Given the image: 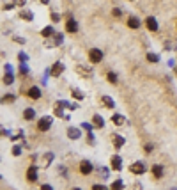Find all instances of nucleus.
I'll list each match as a JSON object with an SVG mask.
<instances>
[{"instance_id":"5","label":"nucleus","mask_w":177,"mask_h":190,"mask_svg":"<svg viewBox=\"0 0 177 190\" xmlns=\"http://www.w3.org/2000/svg\"><path fill=\"white\" fill-rule=\"evenodd\" d=\"M80 172H81V174H90V172H92V164H90L89 160H83V162L80 164Z\"/></svg>"},{"instance_id":"26","label":"nucleus","mask_w":177,"mask_h":190,"mask_svg":"<svg viewBox=\"0 0 177 190\" xmlns=\"http://www.w3.org/2000/svg\"><path fill=\"white\" fill-rule=\"evenodd\" d=\"M73 98H75V100H83V94L80 93V89H75V91H73Z\"/></svg>"},{"instance_id":"38","label":"nucleus","mask_w":177,"mask_h":190,"mask_svg":"<svg viewBox=\"0 0 177 190\" xmlns=\"http://www.w3.org/2000/svg\"><path fill=\"white\" fill-rule=\"evenodd\" d=\"M14 4H18V5H23V4H25V0H14Z\"/></svg>"},{"instance_id":"27","label":"nucleus","mask_w":177,"mask_h":190,"mask_svg":"<svg viewBox=\"0 0 177 190\" xmlns=\"http://www.w3.org/2000/svg\"><path fill=\"white\" fill-rule=\"evenodd\" d=\"M112 14H114V16H115V18H119V16H120V14H122V11H120V9H117V7H115V9H114V11H112Z\"/></svg>"},{"instance_id":"23","label":"nucleus","mask_w":177,"mask_h":190,"mask_svg":"<svg viewBox=\"0 0 177 190\" xmlns=\"http://www.w3.org/2000/svg\"><path fill=\"white\" fill-rule=\"evenodd\" d=\"M106 78H108V82H110V84H117V75H115L114 71L106 73Z\"/></svg>"},{"instance_id":"14","label":"nucleus","mask_w":177,"mask_h":190,"mask_svg":"<svg viewBox=\"0 0 177 190\" xmlns=\"http://www.w3.org/2000/svg\"><path fill=\"white\" fill-rule=\"evenodd\" d=\"M23 117H25L27 121H32V119L36 117V110H34V109H27V110L23 112Z\"/></svg>"},{"instance_id":"6","label":"nucleus","mask_w":177,"mask_h":190,"mask_svg":"<svg viewBox=\"0 0 177 190\" xmlns=\"http://www.w3.org/2000/svg\"><path fill=\"white\" fill-rule=\"evenodd\" d=\"M112 169L114 171H120L122 169V158L119 155H114L112 156Z\"/></svg>"},{"instance_id":"30","label":"nucleus","mask_w":177,"mask_h":190,"mask_svg":"<svg viewBox=\"0 0 177 190\" xmlns=\"http://www.w3.org/2000/svg\"><path fill=\"white\" fill-rule=\"evenodd\" d=\"M52 20H53V21L57 23V21H60V16L57 14V13H53V14H52Z\"/></svg>"},{"instance_id":"9","label":"nucleus","mask_w":177,"mask_h":190,"mask_svg":"<svg viewBox=\"0 0 177 190\" xmlns=\"http://www.w3.org/2000/svg\"><path fill=\"white\" fill-rule=\"evenodd\" d=\"M66 30H67V32H76V30H78V23H76V20H67V23H66Z\"/></svg>"},{"instance_id":"7","label":"nucleus","mask_w":177,"mask_h":190,"mask_svg":"<svg viewBox=\"0 0 177 190\" xmlns=\"http://www.w3.org/2000/svg\"><path fill=\"white\" fill-rule=\"evenodd\" d=\"M27 179L28 181H36L37 179V167L36 165H30L28 171H27Z\"/></svg>"},{"instance_id":"29","label":"nucleus","mask_w":177,"mask_h":190,"mask_svg":"<svg viewBox=\"0 0 177 190\" xmlns=\"http://www.w3.org/2000/svg\"><path fill=\"white\" fill-rule=\"evenodd\" d=\"M20 153H21L20 146H14V149H13V155H14V156H18V155H20Z\"/></svg>"},{"instance_id":"16","label":"nucleus","mask_w":177,"mask_h":190,"mask_svg":"<svg viewBox=\"0 0 177 190\" xmlns=\"http://www.w3.org/2000/svg\"><path fill=\"white\" fill-rule=\"evenodd\" d=\"M76 71L83 75V78H89L90 76V69L89 68H83V66H76Z\"/></svg>"},{"instance_id":"10","label":"nucleus","mask_w":177,"mask_h":190,"mask_svg":"<svg viewBox=\"0 0 177 190\" xmlns=\"http://www.w3.org/2000/svg\"><path fill=\"white\" fill-rule=\"evenodd\" d=\"M28 96H30L32 100L41 98V89H39V87H30V89H28Z\"/></svg>"},{"instance_id":"35","label":"nucleus","mask_w":177,"mask_h":190,"mask_svg":"<svg viewBox=\"0 0 177 190\" xmlns=\"http://www.w3.org/2000/svg\"><path fill=\"white\" fill-rule=\"evenodd\" d=\"M18 59H20V60H27V55H25V54H21V52H20V55H18Z\"/></svg>"},{"instance_id":"40","label":"nucleus","mask_w":177,"mask_h":190,"mask_svg":"<svg viewBox=\"0 0 177 190\" xmlns=\"http://www.w3.org/2000/svg\"><path fill=\"white\" fill-rule=\"evenodd\" d=\"M176 75H177V66H176Z\"/></svg>"},{"instance_id":"22","label":"nucleus","mask_w":177,"mask_h":190,"mask_svg":"<svg viewBox=\"0 0 177 190\" xmlns=\"http://www.w3.org/2000/svg\"><path fill=\"white\" fill-rule=\"evenodd\" d=\"M122 188H124V183H122L120 179H117V181L112 183V190H122Z\"/></svg>"},{"instance_id":"25","label":"nucleus","mask_w":177,"mask_h":190,"mask_svg":"<svg viewBox=\"0 0 177 190\" xmlns=\"http://www.w3.org/2000/svg\"><path fill=\"white\" fill-rule=\"evenodd\" d=\"M147 60H149V62H158L159 57H158L156 54H147Z\"/></svg>"},{"instance_id":"37","label":"nucleus","mask_w":177,"mask_h":190,"mask_svg":"<svg viewBox=\"0 0 177 190\" xmlns=\"http://www.w3.org/2000/svg\"><path fill=\"white\" fill-rule=\"evenodd\" d=\"M14 41H18V43H21V44L25 43V39H23V38H14Z\"/></svg>"},{"instance_id":"4","label":"nucleus","mask_w":177,"mask_h":190,"mask_svg":"<svg viewBox=\"0 0 177 190\" xmlns=\"http://www.w3.org/2000/svg\"><path fill=\"white\" fill-rule=\"evenodd\" d=\"M62 71H64V64H62V62H55V64L52 66V69H50V75L52 76H59Z\"/></svg>"},{"instance_id":"20","label":"nucleus","mask_w":177,"mask_h":190,"mask_svg":"<svg viewBox=\"0 0 177 190\" xmlns=\"http://www.w3.org/2000/svg\"><path fill=\"white\" fill-rule=\"evenodd\" d=\"M152 174H154V178H161L163 176V167L161 165H154L152 167Z\"/></svg>"},{"instance_id":"21","label":"nucleus","mask_w":177,"mask_h":190,"mask_svg":"<svg viewBox=\"0 0 177 190\" xmlns=\"http://www.w3.org/2000/svg\"><path fill=\"white\" fill-rule=\"evenodd\" d=\"M112 121H114V124H122V123H124V117H122L120 114H114Z\"/></svg>"},{"instance_id":"15","label":"nucleus","mask_w":177,"mask_h":190,"mask_svg":"<svg viewBox=\"0 0 177 190\" xmlns=\"http://www.w3.org/2000/svg\"><path fill=\"white\" fill-rule=\"evenodd\" d=\"M92 121H94V126L96 128H103V124H105V121H103V117L99 114H96L94 117H92Z\"/></svg>"},{"instance_id":"12","label":"nucleus","mask_w":177,"mask_h":190,"mask_svg":"<svg viewBox=\"0 0 177 190\" xmlns=\"http://www.w3.org/2000/svg\"><path fill=\"white\" fill-rule=\"evenodd\" d=\"M128 27L138 29V27H140V20H138L137 16H129V20H128Z\"/></svg>"},{"instance_id":"31","label":"nucleus","mask_w":177,"mask_h":190,"mask_svg":"<svg viewBox=\"0 0 177 190\" xmlns=\"http://www.w3.org/2000/svg\"><path fill=\"white\" fill-rule=\"evenodd\" d=\"M143 149H145V153H151V151H152V146H151V144H145V146H143Z\"/></svg>"},{"instance_id":"1","label":"nucleus","mask_w":177,"mask_h":190,"mask_svg":"<svg viewBox=\"0 0 177 190\" xmlns=\"http://www.w3.org/2000/svg\"><path fill=\"white\" fill-rule=\"evenodd\" d=\"M52 123H53L52 115H44V117H41L39 123H37V130H39V132H46V130H50Z\"/></svg>"},{"instance_id":"18","label":"nucleus","mask_w":177,"mask_h":190,"mask_svg":"<svg viewBox=\"0 0 177 190\" xmlns=\"http://www.w3.org/2000/svg\"><path fill=\"white\" fill-rule=\"evenodd\" d=\"M124 142H126V140H124V137H119V135H115V137H114V146H115V148H120V146H124Z\"/></svg>"},{"instance_id":"32","label":"nucleus","mask_w":177,"mask_h":190,"mask_svg":"<svg viewBox=\"0 0 177 190\" xmlns=\"http://www.w3.org/2000/svg\"><path fill=\"white\" fill-rule=\"evenodd\" d=\"M41 190H53V187H52V185H43Z\"/></svg>"},{"instance_id":"39","label":"nucleus","mask_w":177,"mask_h":190,"mask_svg":"<svg viewBox=\"0 0 177 190\" xmlns=\"http://www.w3.org/2000/svg\"><path fill=\"white\" fill-rule=\"evenodd\" d=\"M41 2H43V4H48V0H41Z\"/></svg>"},{"instance_id":"42","label":"nucleus","mask_w":177,"mask_h":190,"mask_svg":"<svg viewBox=\"0 0 177 190\" xmlns=\"http://www.w3.org/2000/svg\"><path fill=\"white\" fill-rule=\"evenodd\" d=\"M129 2H133V0H129Z\"/></svg>"},{"instance_id":"24","label":"nucleus","mask_w":177,"mask_h":190,"mask_svg":"<svg viewBox=\"0 0 177 190\" xmlns=\"http://www.w3.org/2000/svg\"><path fill=\"white\" fill-rule=\"evenodd\" d=\"M4 84H7V85L13 84V75H11V73H5V76H4Z\"/></svg>"},{"instance_id":"3","label":"nucleus","mask_w":177,"mask_h":190,"mask_svg":"<svg viewBox=\"0 0 177 190\" xmlns=\"http://www.w3.org/2000/svg\"><path fill=\"white\" fill-rule=\"evenodd\" d=\"M129 171L133 172V174H143V172H145V165H143L142 162H135V164L129 167Z\"/></svg>"},{"instance_id":"33","label":"nucleus","mask_w":177,"mask_h":190,"mask_svg":"<svg viewBox=\"0 0 177 190\" xmlns=\"http://www.w3.org/2000/svg\"><path fill=\"white\" fill-rule=\"evenodd\" d=\"M9 9H13V4H5L4 5V11H9Z\"/></svg>"},{"instance_id":"11","label":"nucleus","mask_w":177,"mask_h":190,"mask_svg":"<svg viewBox=\"0 0 177 190\" xmlns=\"http://www.w3.org/2000/svg\"><path fill=\"white\" fill-rule=\"evenodd\" d=\"M80 135H81V132H80L78 128H69V130H67V137L73 139V140H75V139H80Z\"/></svg>"},{"instance_id":"28","label":"nucleus","mask_w":177,"mask_h":190,"mask_svg":"<svg viewBox=\"0 0 177 190\" xmlns=\"http://www.w3.org/2000/svg\"><path fill=\"white\" fill-rule=\"evenodd\" d=\"M92 190H108L105 185H92Z\"/></svg>"},{"instance_id":"13","label":"nucleus","mask_w":177,"mask_h":190,"mask_svg":"<svg viewBox=\"0 0 177 190\" xmlns=\"http://www.w3.org/2000/svg\"><path fill=\"white\" fill-rule=\"evenodd\" d=\"M53 34H55L53 27H44V29H43V32H41V36H43V38H52Z\"/></svg>"},{"instance_id":"17","label":"nucleus","mask_w":177,"mask_h":190,"mask_svg":"<svg viewBox=\"0 0 177 190\" xmlns=\"http://www.w3.org/2000/svg\"><path fill=\"white\" fill-rule=\"evenodd\" d=\"M103 103H105V107H108V109H114V107H115V103H114V100H112L110 96H103Z\"/></svg>"},{"instance_id":"34","label":"nucleus","mask_w":177,"mask_h":190,"mask_svg":"<svg viewBox=\"0 0 177 190\" xmlns=\"http://www.w3.org/2000/svg\"><path fill=\"white\" fill-rule=\"evenodd\" d=\"M13 100H14V96H5V98H4V101H13Z\"/></svg>"},{"instance_id":"41","label":"nucleus","mask_w":177,"mask_h":190,"mask_svg":"<svg viewBox=\"0 0 177 190\" xmlns=\"http://www.w3.org/2000/svg\"><path fill=\"white\" fill-rule=\"evenodd\" d=\"M73 190H80V188H73Z\"/></svg>"},{"instance_id":"19","label":"nucleus","mask_w":177,"mask_h":190,"mask_svg":"<svg viewBox=\"0 0 177 190\" xmlns=\"http://www.w3.org/2000/svg\"><path fill=\"white\" fill-rule=\"evenodd\" d=\"M20 18H23L25 21H32V20H34V16H32V13H30V11H21V13H20Z\"/></svg>"},{"instance_id":"8","label":"nucleus","mask_w":177,"mask_h":190,"mask_svg":"<svg viewBox=\"0 0 177 190\" xmlns=\"http://www.w3.org/2000/svg\"><path fill=\"white\" fill-rule=\"evenodd\" d=\"M145 25H147V29L152 30V32L158 30V21H156V18H152V16H149V18L145 20Z\"/></svg>"},{"instance_id":"36","label":"nucleus","mask_w":177,"mask_h":190,"mask_svg":"<svg viewBox=\"0 0 177 190\" xmlns=\"http://www.w3.org/2000/svg\"><path fill=\"white\" fill-rule=\"evenodd\" d=\"M133 190H142V185H140V183H137V185H133Z\"/></svg>"},{"instance_id":"2","label":"nucleus","mask_w":177,"mask_h":190,"mask_svg":"<svg viewBox=\"0 0 177 190\" xmlns=\"http://www.w3.org/2000/svg\"><path fill=\"white\" fill-rule=\"evenodd\" d=\"M89 59H90L92 64H98V62L103 60V52H101L99 48H92V50L89 52Z\"/></svg>"}]
</instances>
